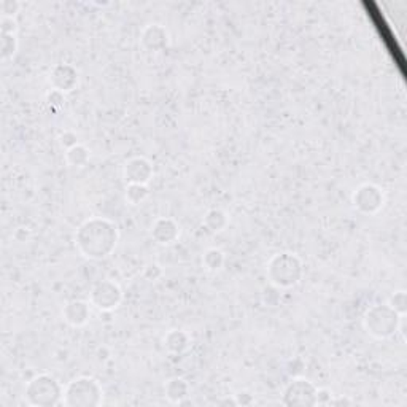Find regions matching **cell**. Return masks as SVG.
Segmentation results:
<instances>
[{"label": "cell", "mask_w": 407, "mask_h": 407, "mask_svg": "<svg viewBox=\"0 0 407 407\" xmlns=\"http://www.w3.org/2000/svg\"><path fill=\"white\" fill-rule=\"evenodd\" d=\"M121 299H123V293H121V288L115 282L103 280L101 283H97L94 288H92L90 301L92 306H96L97 309L101 310H113L120 306Z\"/></svg>", "instance_id": "7"}, {"label": "cell", "mask_w": 407, "mask_h": 407, "mask_svg": "<svg viewBox=\"0 0 407 407\" xmlns=\"http://www.w3.org/2000/svg\"><path fill=\"white\" fill-rule=\"evenodd\" d=\"M50 83L55 86V91L71 92L78 85V72L69 64H59L50 75Z\"/></svg>", "instance_id": "9"}, {"label": "cell", "mask_w": 407, "mask_h": 407, "mask_svg": "<svg viewBox=\"0 0 407 407\" xmlns=\"http://www.w3.org/2000/svg\"><path fill=\"white\" fill-rule=\"evenodd\" d=\"M66 159L71 166L73 167H83L86 162L90 161V151L83 145L77 143L75 147L69 148L67 150V155H66Z\"/></svg>", "instance_id": "16"}, {"label": "cell", "mask_w": 407, "mask_h": 407, "mask_svg": "<svg viewBox=\"0 0 407 407\" xmlns=\"http://www.w3.org/2000/svg\"><path fill=\"white\" fill-rule=\"evenodd\" d=\"M267 276L278 288H292L302 278V263L293 253H278L267 264Z\"/></svg>", "instance_id": "2"}, {"label": "cell", "mask_w": 407, "mask_h": 407, "mask_svg": "<svg viewBox=\"0 0 407 407\" xmlns=\"http://www.w3.org/2000/svg\"><path fill=\"white\" fill-rule=\"evenodd\" d=\"M388 306L392 307L394 312H398L399 315H406L407 310V294L406 292H397L388 301Z\"/></svg>", "instance_id": "20"}, {"label": "cell", "mask_w": 407, "mask_h": 407, "mask_svg": "<svg viewBox=\"0 0 407 407\" xmlns=\"http://www.w3.org/2000/svg\"><path fill=\"white\" fill-rule=\"evenodd\" d=\"M124 177L127 183L147 185L153 177V166L145 158H132L126 162Z\"/></svg>", "instance_id": "10"}, {"label": "cell", "mask_w": 407, "mask_h": 407, "mask_svg": "<svg viewBox=\"0 0 407 407\" xmlns=\"http://www.w3.org/2000/svg\"><path fill=\"white\" fill-rule=\"evenodd\" d=\"M62 317L72 327H83L91 317L90 304L85 301H71L64 307Z\"/></svg>", "instance_id": "13"}, {"label": "cell", "mask_w": 407, "mask_h": 407, "mask_svg": "<svg viewBox=\"0 0 407 407\" xmlns=\"http://www.w3.org/2000/svg\"><path fill=\"white\" fill-rule=\"evenodd\" d=\"M180 236L178 224L171 218H159L151 226V237L161 245H171Z\"/></svg>", "instance_id": "11"}, {"label": "cell", "mask_w": 407, "mask_h": 407, "mask_svg": "<svg viewBox=\"0 0 407 407\" xmlns=\"http://www.w3.org/2000/svg\"><path fill=\"white\" fill-rule=\"evenodd\" d=\"M283 403L287 406H315L317 388L306 379H293L285 388Z\"/></svg>", "instance_id": "6"}, {"label": "cell", "mask_w": 407, "mask_h": 407, "mask_svg": "<svg viewBox=\"0 0 407 407\" xmlns=\"http://www.w3.org/2000/svg\"><path fill=\"white\" fill-rule=\"evenodd\" d=\"M404 315H399L388 304L372 306L364 315V327L377 339H388L398 333L399 323Z\"/></svg>", "instance_id": "3"}, {"label": "cell", "mask_w": 407, "mask_h": 407, "mask_svg": "<svg viewBox=\"0 0 407 407\" xmlns=\"http://www.w3.org/2000/svg\"><path fill=\"white\" fill-rule=\"evenodd\" d=\"M64 403L67 406H99L102 403V387L96 379L80 377L67 385Z\"/></svg>", "instance_id": "4"}, {"label": "cell", "mask_w": 407, "mask_h": 407, "mask_svg": "<svg viewBox=\"0 0 407 407\" xmlns=\"http://www.w3.org/2000/svg\"><path fill=\"white\" fill-rule=\"evenodd\" d=\"M0 10H2L3 18H15V15L18 13L20 10V3L15 2V0H3L0 3Z\"/></svg>", "instance_id": "21"}, {"label": "cell", "mask_w": 407, "mask_h": 407, "mask_svg": "<svg viewBox=\"0 0 407 407\" xmlns=\"http://www.w3.org/2000/svg\"><path fill=\"white\" fill-rule=\"evenodd\" d=\"M164 344L169 350L173 352V353H183L186 348L190 347V337L186 336L183 331L173 329L166 336Z\"/></svg>", "instance_id": "15"}, {"label": "cell", "mask_w": 407, "mask_h": 407, "mask_svg": "<svg viewBox=\"0 0 407 407\" xmlns=\"http://www.w3.org/2000/svg\"><path fill=\"white\" fill-rule=\"evenodd\" d=\"M169 34L161 24H150L142 32V45L150 51H161L167 48Z\"/></svg>", "instance_id": "12"}, {"label": "cell", "mask_w": 407, "mask_h": 407, "mask_svg": "<svg viewBox=\"0 0 407 407\" xmlns=\"http://www.w3.org/2000/svg\"><path fill=\"white\" fill-rule=\"evenodd\" d=\"M26 394L31 398V404L55 406L59 403V398L61 394H64V390L61 388L55 377L43 374L31 380V383L27 385Z\"/></svg>", "instance_id": "5"}, {"label": "cell", "mask_w": 407, "mask_h": 407, "mask_svg": "<svg viewBox=\"0 0 407 407\" xmlns=\"http://www.w3.org/2000/svg\"><path fill=\"white\" fill-rule=\"evenodd\" d=\"M118 242V229L106 218H90L75 234L81 255L91 259H103L112 255Z\"/></svg>", "instance_id": "1"}, {"label": "cell", "mask_w": 407, "mask_h": 407, "mask_svg": "<svg viewBox=\"0 0 407 407\" xmlns=\"http://www.w3.org/2000/svg\"><path fill=\"white\" fill-rule=\"evenodd\" d=\"M204 223H206L207 228L210 229L212 232H220L226 228V224H228V215L222 210L213 208V210H210L206 215Z\"/></svg>", "instance_id": "17"}, {"label": "cell", "mask_w": 407, "mask_h": 407, "mask_svg": "<svg viewBox=\"0 0 407 407\" xmlns=\"http://www.w3.org/2000/svg\"><path fill=\"white\" fill-rule=\"evenodd\" d=\"M383 201H385V197H383L382 190L379 188V186L371 185V183L359 186L353 194L355 207L366 215H372V213L379 212L383 206Z\"/></svg>", "instance_id": "8"}, {"label": "cell", "mask_w": 407, "mask_h": 407, "mask_svg": "<svg viewBox=\"0 0 407 407\" xmlns=\"http://www.w3.org/2000/svg\"><path fill=\"white\" fill-rule=\"evenodd\" d=\"M166 394L172 403L182 404L183 399L188 397V383H186L183 379H178V377L177 379L169 380L166 385Z\"/></svg>", "instance_id": "14"}, {"label": "cell", "mask_w": 407, "mask_h": 407, "mask_svg": "<svg viewBox=\"0 0 407 407\" xmlns=\"http://www.w3.org/2000/svg\"><path fill=\"white\" fill-rule=\"evenodd\" d=\"M202 263H204V266H206V269H208V271H218V269H222V266L224 263V257H223V253L220 252V250L212 248V250H208V252H206V255H204Z\"/></svg>", "instance_id": "19"}, {"label": "cell", "mask_w": 407, "mask_h": 407, "mask_svg": "<svg viewBox=\"0 0 407 407\" xmlns=\"http://www.w3.org/2000/svg\"><path fill=\"white\" fill-rule=\"evenodd\" d=\"M148 197V188L147 185H137L129 183L126 188V201L132 204V206H138Z\"/></svg>", "instance_id": "18"}]
</instances>
